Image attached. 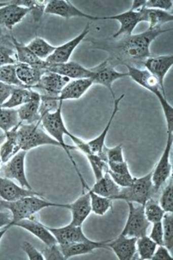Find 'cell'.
Instances as JSON below:
<instances>
[{"mask_svg":"<svg viewBox=\"0 0 173 260\" xmlns=\"http://www.w3.org/2000/svg\"><path fill=\"white\" fill-rule=\"evenodd\" d=\"M121 189V187L115 182L108 172L104 174L103 177L95 181L94 185L90 188V189L95 194L113 200L115 197L119 194Z\"/></svg>","mask_w":173,"mask_h":260,"instance_id":"f1b7e54d","label":"cell"},{"mask_svg":"<svg viewBox=\"0 0 173 260\" xmlns=\"http://www.w3.org/2000/svg\"><path fill=\"white\" fill-rule=\"evenodd\" d=\"M149 237L152 240H153L157 245H164L163 229H162V221L152 223V231H151Z\"/></svg>","mask_w":173,"mask_h":260,"instance_id":"681fc988","label":"cell"},{"mask_svg":"<svg viewBox=\"0 0 173 260\" xmlns=\"http://www.w3.org/2000/svg\"><path fill=\"white\" fill-rule=\"evenodd\" d=\"M165 186L162 189L159 204L162 207L165 213H173V180L172 177H169Z\"/></svg>","mask_w":173,"mask_h":260,"instance_id":"60d3db41","label":"cell"},{"mask_svg":"<svg viewBox=\"0 0 173 260\" xmlns=\"http://www.w3.org/2000/svg\"><path fill=\"white\" fill-rule=\"evenodd\" d=\"M68 210L71 211L72 220L70 224L77 226H82L92 213L90 196L87 190L82 192L81 196L70 204Z\"/></svg>","mask_w":173,"mask_h":260,"instance_id":"603a6c76","label":"cell"},{"mask_svg":"<svg viewBox=\"0 0 173 260\" xmlns=\"http://www.w3.org/2000/svg\"><path fill=\"white\" fill-rule=\"evenodd\" d=\"M14 56H15L14 47L12 48L8 44L0 42V67L16 64V59Z\"/></svg>","mask_w":173,"mask_h":260,"instance_id":"ee69618b","label":"cell"},{"mask_svg":"<svg viewBox=\"0 0 173 260\" xmlns=\"http://www.w3.org/2000/svg\"><path fill=\"white\" fill-rule=\"evenodd\" d=\"M128 214L126 224L123 227L121 235L127 237L138 238L147 235V231L150 226L145 214L144 205L135 206L133 203H127Z\"/></svg>","mask_w":173,"mask_h":260,"instance_id":"52a82bcc","label":"cell"},{"mask_svg":"<svg viewBox=\"0 0 173 260\" xmlns=\"http://www.w3.org/2000/svg\"><path fill=\"white\" fill-rule=\"evenodd\" d=\"M15 2L16 4L20 6L25 7L30 10V14L32 15L34 23L36 25H39L40 23L43 14L45 12L46 5L48 1H37V0H16Z\"/></svg>","mask_w":173,"mask_h":260,"instance_id":"8d00e7d4","label":"cell"},{"mask_svg":"<svg viewBox=\"0 0 173 260\" xmlns=\"http://www.w3.org/2000/svg\"><path fill=\"white\" fill-rule=\"evenodd\" d=\"M144 208L145 216L151 224L162 221L165 212L159 204L158 201L154 198H150L144 205Z\"/></svg>","mask_w":173,"mask_h":260,"instance_id":"74e56055","label":"cell"},{"mask_svg":"<svg viewBox=\"0 0 173 260\" xmlns=\"http://www.w3.org/2000/svg\"><path fill=\"white\" fill-rule=\"evenodd\" d=\"M30 13L29 8L20 6L14 1L8 2V5L0 8V26L13 30Z\"/></svg>","mask_w":173,"mask_h":260,"instance_id":"e0dca14e","label":"cell"},{"mask_svg":"<svg viewBox=\"0 0 173 260\" xmlns=\"http://www.w3.org/2000/svg\"><path fill=\"white\" fill-rule=\"evenodd\" d=\"M124 97L125 94L123 93L122 95H120L119 97L114 99V108H113L112 113H111V115L110 116L109 121H108L107 124H106V127L104 128L102 133H101L97 138L87 142V145L90 147L92 153L99 155L100 158L105 160L106 162H107V160H106L105 153H104V149H105L106 147L105 144L106 138H107L109 130L111 129V124H112L116 114L119 112L120 103H121Z\"/></svg>","mask_w":173,"mask_h":260,"instance_id":"44dd1931","label":"cell"},{"mask_svg":"<svg viewBox=\"0 0 173 260\" xmlns=\"http://www.w3.org/2000/svg\"><path fill=\"white\" fill-rule=\"evenodd\" d=\"M104 153H105L108 164L122 162L125 160L123 157L122 144L116 145V147L111 148L106 147L104 149Z\"/></svg>","mask_w":173,"mask_h":260,"instance_id":"f6af8a7d","label":"cell"},{"mask_svg":"<svg viewBox=\"0 0 173 260\" xmlns=\"http://www.w3.org/2000/svg\"><path fill=\"white\" fill-rule=\"evenodd\" d=\"M10 39H11L14 49H15L17 62L46 70L48 63L46 61L39 59L32 53V51L27 48V45H25L23 43L19 42L13 35L10 37Z\"/></svg>","mask_w":173,"mask_h":260,"instance_id":"4316f807","label":"cell"},{"mask_svg":"<svg viewBox=\"0 0 173 260\" xmlns=\"http://www.w3.org/2000/svg\"><path fill=\"white\" fill-rule=\"evenodd\" d=\"M93 172L95 181L98 180L109 170L108 162L96 154L90 153L85 155Z\"/></svg>","mask_w":173,"mask_h":260,"instance_id":"ab89813d","label":"cell"},{"mask_svg":"<svg viewBox=\"0 0 173 260\" xmlns=\"http://www.w3.org/2000/svg\"><path fill=\"white\" fill-rule=\"evenodd\" d=\"M136 238L119 234L116 239L106 242L109 249L114 251L119 260H131L136 254Z\"/></svg>","mask_w":173,"mask_h":260,"instance_id":"ffe728a7","label":"cell"},{"mask_svg":"<svg viewBox=\"0 0 173 260\" xmlns=\"http://www.w3.org/2000/svg\"><path fill=\"white\" fill-rule=\"evenodd\" d=\"M70 80H71L66 77L61 76V75L51 73V72L46 71L41 77L39 83L30 89L38 92L40 95L58 97L65 85Z\"/></svg>","mask_w":173,"mask_h":260,"instance_id":"4fadbf2b","label":"cell"},{"mask_svg":"<svg viewBox=\"0 0 173 260\" xmlns=\"http://www.w3.org/2000/svg\"><path fill=\"white\" fill-rule=\"evenodd\" d=\"M22 249L27 254V258L30 260H45L42 252L38 250L30 242H23L22 244Z\"/></svg>","mask_w":173,"mask_h":260,"instance_id":"f907efd6","label":"cell"},{"mask_svg":"<svg viewBox=\"0 0 173 260\" xmlns=\"http://www.w3.org/2000/svg\"><path fill=\"white\" fill-rule=\"evenodd\" d=\"M27 47L39 59L44 61H46L53 54L56 48L41 37L34 38L27 44Z\"/></svg>","mask_w":173,"mask_h":260,"instance_id":"d6a6232c","label":"cell"},{"mask_svg":"<svg viewBox=\"0 0 173 260\" xmlns=\"http://www.w3.org/2000/svg\"><path fill=\"white\" fill-rule=\"evenodd\" d=\"M164 246L172 252L173 249V213H165L162 220Z\"/></svg>","mask_w":173,"mask_h":260,"instance_id":"b9f144b4","label":"cell"},{"mask_svg":"<svg viewBox=\"0 0 173 260\" xmlns=\"http://www.w3.org/2000/svg\"><path fill=\"white\" fill-rule=\"evenodd\" d=\"M40 102V94L32 90L31 99L17 109L19 119L21 122L27 123V124L41 122V118L39 113Z\"/></svg>","mask_w":173,"mask_h":260,"instance_id":"484cf974","label":"cell"},{"mask_svg":"<svg viewBox=\"0 0 173 260\" xmlns=\"http://www.w3.org/2000/svg\"><path fill=\"white\" fill-rule=\"evenodd\" d=\"M2 164H3V161H2L1 158H0V168H1Z\"/></svg>","mask_w":173,"mask_h":260,"instance_id":"91938a15","label":"cell"},{"mask_svg":"<svg viewBox=\"0 0 173 260\" xmlns=\"http://www.w3.org/2000/svg\"><path fill=\"white\" fill-rule=\"evenodd\" d=\"M21 123L16 109H7L0 107V129L3 132L10 131Z\"/></svg>","mask_w":173,"mask_h":260,"instance_id":"e575fe53","label":"cell"},{"mask_svg":"<svg viewBox=\"0 0 173 260\" xmlns=\"http://www.w3.org/2000/svg\"><path fill=\"white\" fill-rule=\"evenodd\" d=\"M8 4V3H0V8H3V7H4V6H5V5H7Z\"/></svg>","mask_w":173,"mask_h":260,"instance_id":"680465c9","label":"cell"},{"mask_svg":"<svg viewBox=\"0 0 173 260\" xmlns=\"http://www.w3.org/2000/svg\"><path fill=\"white\" fill-rule=\"evenodd\" d=\"M17 135L20 150L28 152L44 145L60 147L59 143L46 133L41 122L20 123L17 129Z\"/></svg>","mask_w":173,"mask_h":260,"instance_id":"5b68a950","label":"cell"},{"mask_svg":"<svg viewBox=\"0 0 173 260\" xmlns=\"http://www.w3.org/2000/svg\"><path fill=\"white\" fill-rule=\"evenodd\" d=\"M15 126L10 131L6 132L4 134V140L0 144V158L3 164L8 161L12 157L20 151L18 147V135H17V129L18 126Z\"/></svg>","mask_w":173,"mask_h":260,"instance_id":"f546056e","label":"cell"},{"mask_svg":"<svg viewBox=\"0 0 173 260\" xmlns=\"http://www.w3.org/2000/svg\"><path fill=\"white\" fill-rule=\"evenodd\" d=\"M44 259L47 260H65L59 244H56L50 246H46L42 251Z\"/></svg>","mask_w":173,"mask_h":260,"instance_id":"7dc6e473","label":"cell"},{"mask_svg":"<svg viewBox=\"0 0 173 260\" xmlns=\"http://www.w3.org/2000/svg\"><path fill=\"white\" fill-rule=\"evenodd\" d=\"M62 105L63 102H60L57 110L56 112L46 114L41 119V123L42 124L43 127L46 130V133L50 135L53 139L56 140L59 143L60 148H62L66 155H67L68 159L73 164L75 172L78 174L79 179H80V183H81L82 191L84 192L89 187L88 184H87L86 181L84 179L82 173L80 172V169H79L78 165H77L76 161H75L73 155L70 153L71 150H77L76 147L68 145L64 141V137H70L72 133L68 131L66 125H65L62 116Z\"/></svg>","mask_w":173,"mask_h":260,"instance_id":"7a4b0ae2","label":"cell"},{"mask_svg":"<svg viewBox=\"0 0 173 260\" xmlns=\"http://www.w3.org/2000/svg\"><path fill=\"white\" fill-rule=\"evenodd\" d=\"M157 244L148 236L138 238L136 240V253L142 260H151L157 249Z\"/></svg>","mask_w":173,"mask_h":260,"instance_id":"d590c367","label":"cell"},{"mask_svg":"<svg viewBox=\"0 0 173 260\" xmlns=\"http://www.w3.org/2000/svg\"><path fill=\"white\" fill-rule=\"evenodd\" d=\"M0 82L15 87L25 88L17 76L16 64L0 67Z\"/></svg>","mask_w":173,"mask_h":260,"instance_id":"f35d334b","label":"cell"},{"mask_svg":"<svg viewBox=\"0 0 173 260\" xmlns=\"http://www.w3.org/2000/svg\"><path fill=\"white\" fill-rule=\"evenodd\" d=\"M173 144V132H167V139L160 158L152 171V181L154 189L157 192L163 186L169 177H172V164L170 153Z\"/></svg>","mask_w":173,"mask_h":260,"instance_id":"ba28073f","label":"cell"},{"mask_svg":"<svg viewBox=\"0 0 173 260\" xmlns=\"http://www.w3.org/2000/svg\"><path fill=\"white\" fill-rule=\"evenodd\" d=\"M32 90L30 88L16 87L9 99L1 107L7 109H15L21 107L31 99Z\"/></svg>","mask_w":173,"mask_h":260,"instance_id":"1f68e13d","label":"cell"},{"mask_svg":"<svg viewBox=\"0 0 173 260\" xmlns=\"http://www.w3.org/2000/svg\"><path fill=\"white\" fill-rule=\"evenodd\" d=\"M143 22L149 23V28H162L161 27L165 24L170 23L173 20L172 12L163 11L156 9H148L144 8L142 10Z\"/></svg>","mask_w":173,"mask_h":260,"instance_id":"4dcf8cb0","label":"cell"},{"mask_svg":"<svg viewBox=\"0 0 173 260\" xmlns=\"http://www.w3.org/2000/svg\"><path fill=\"white\" fill-rule=\"evenodd\" d=\"M172 65L173 56L172 54L157 56H151L143 62V67H145V70L158 80L161 88L164 91H165L164 85V78L168 73L169 70L172 68Z\"/></svg>","mask_w":173,"mask_h":260,"instance_id":"9a60e30c","label":"cell"},{"mask_svg":"<svg viewBox=\"0 0 173 260\" xmlns=\"http://www.w3.org/2000/svg\"><path fill=\"white\" fill-rule=\"evenodd\" d=\"M152 171L140 178H135L131 186L121 188L114 200H123L126 203L145 205L146 202L156 193L152 181Z\"/></svg>","mask_w":173,"mask_h":260,"instance_id":"8992f818","label":"cell"},{"mask_svg":"<svg viewBox=\"0 0 173 260\" xmlns=\"http://www.w3.org/2000/svg\"><path fill=\"white\" fill-rule=\"evenodd\" d=\"M70 204H59L48 201L45 198L30 196L14 202L0 200V209L9 210L12 214L10 227L14 223L24 220L34 218L36 214L48 208H62L68 209Z\"/></svg>","mask_w":173,"mask_h":260,"instance_id":"3957f363","label":"cell"},{"mask_svg":"<svg viewBox=\"0 0 173 260\" xmlns=\"http://www.w3.org/2000/svg\"><path fill=\"white\" fill-rule=\"evenodd\" d=\"M10 229V226H6L3 228V229H0V242H1L2 239L4 237L5 234H6L7 232H8V229Z\"/></svg>","mask_w":173,"mask_h":260,"instance_id":"6f0895ef","label":"cell"},{"mask_svg":"<svg viewBox=\"0 0 173 260\" xmlns=\"http://www.w3.org/2000/svg\"><path fill=\"white\" fill-rule=\"evenodd\" d=\"M59 246L65 260L70 259L74 256L90 254V253L93 252L96 249H109L106 245V242H96L91 239L87 242L73 243V244H66V245H59Z\"/></svg>","mask_w":173,"mask_h":260,"instance_id":"cb8c5ba5","label":"cell"},{"mask_svg":"<svg viewBox=\"0 0 173 260\" xmlns=\"http://www.w3.org/2000/svg\"><path fill=\"white\" fill-rule=\"evenodd\" d=\"M87 191L90 194L92 213L102 216L110 210L113 209V200L95 194L90 189V186L87 188Z\"/></svg>","mask_w":173,"mask_h":260,"instance_id":"836d02e7","label":"cell"},{"mask_svg":"<svg viewBox=\"0 0 173 260\" xmlns=\"http://www.w3.org/2000/svg\"><path fill=\"white\" fill-rule=\"evenodd\" d=\"M142 10L140 11H133L129 9L121 14L100 17V20H111L119 22V29L113 35V39H117L123 36H130L133 34V30H135L137 25L143 22Z\"/></svg>","mask_w":173,"mask_h":260,"instance_id":"7c38bea8","label":"cell"},{"mask_svg":"<svg viewBox=\"0 0 173 260\" xmlns=\"http://www.w3.org/2000/svg\"><path fill=\"white\" fill-rule=\"evenodd\" d=\"M30 196L44 198V195L16 184L12 179L0 177V198L7 202H14Z\"/></svg>","mask_w":173,"mask_h":260,"instance_id":"2e32d148","label":"cell"},{"mask_svg":"<svg viewBox=\"0 0 173 260\" xmlns=\"http://www.w3.org/2000/svg\"><path fill=\"white\" fill-rule=\"evenodd\" d=\"M108 166H109L108 172L114 173V174H126L131 173L126 160L119 162H109L108 164Z\"/></svg>","mask_w":173,"mask_h":260,"instance_id":"816d5d0a","label":"cell"},{"mask_svg":"<svg viewBox=\"0 0 173 260\" xmlns=\"http://www.w3.org/2000/svg\"><path fill=\"white\" fill-rule=\"evenodd\" d=\"M13 226L23 229L32 235L35 236L39 240L44 243L46 246H50L57 244L56 239L46 225L37 221L34 218L24 219L14 223Z\"/></svg>","mask_w":173,"mask_h":260,"instance_id":"7402d4cb","label":"cell"},{"mask_svg":"<svg viewBox=\"0 0 173 260\" xmlns=\"http://www.w3.org/2000/svg\"><path fill=\"white\" fill-rule=\"evenodd\" d=\"M44 13L46 14L56 15L65 19L83 18L93 21L100 20V17L87 14L76 8L71 2L66 0L48 1Z\"/></svg>","mask_w":173,"mask_h":260,"instance_id":"8fae6325","label":"cell"},{"mask_svg":"<svg viewBox=\"0 0 173 260\" xmlns=\"http://www.w3.org/2000/svg\"><path fill=\"white\" fill-rule=\"evenodd\" d=\"M51 234L54 235L57 244L59 245H66L73 243L87 242L90 239L84 234L82 226L68 224L65 226L59 228L49 227L46 225Z\"/></svg>","mask_w":173,"mask_h":260,"instance_id":"d6986e66","label":"cell"},{"mask_svg":"<svg viewBox=\"0 0 173 260\" xmlns=\"http://www.w3.org/2000/svg\"><path fill=\"white\" fill-rule=\"evenodd\" d=\"M47 71L42 68H34L22 63H16L18 78L25 88H32L40 81L41 77Z\"/></svg>","mask_w":173,"mask_h":260,"instance_id":"83f0119b","label":"cell"},{"mask_svg":"<svg viewBox=\"0 0 173 260\" xmlns=\"http://www.w3.org/2000/svg\"><path fill=\"white\" fill-rule=\"evenodd\" d=\"M27 152L20 150L0 168L3 177L15 180L23 187L32 190L25 174V158Z\"/></svg>","mask_w":173,"mask_h":260,"instance_id":"9c48e42d","label":"cell"},{"mask_svg":"<svg viewBox=\"0 0 173 260\" xmlns=\"http://www.w3.org/2000/svg\"><path fill=\"white\" fill-rule=\"evenodd\" d=\"M15 88L13 85L0 82V107L8 101Z\"/></svg>","mask_w":173,"mask_h":260,"instance_id":"f5cc1de1","label":"cell"},{"mask_svg":"<svg viewBox=\"0 0 173 260\" xmlns=\"http://www.w3.org/2000/svg\"><path fill=\"white\" fill-rule=\"evenodd\" d=\"M173 3L172 0H146L145 8L148 9L163 10L172 12Z\"/></svg>","mask_w":173,"mask_h":260,"instance_id":"bcb514c9","label":"cell"},{"mask_svg":"<svg viewBox=\"0 0 173 260\" xmlns=\"http://www.w3.org/2000/svg\"><path fill=\"white\" fill-rule=\"evenodd\" d=\"M109 172L110 176L114 179L115 182L120 186V187H128L133 184V181L135 180L134 177H133L131 173L126 174H117L114 173Z\"/></svg>","mask_w":173,"mask_h":260,"instance_id":"c3c4849f","label":"cell"},{"mask_svg":"<svg viewBox=\"0 0 173 260\" xmlns=\"http://www.w3.org/2000/svg\"><path fill=\"white\" fill-rule=\"evenodd\" d=\"M172 29L148 28L140 34L123 36L117 39H86L92 49L109 53L108 60L114 67L119 64L131 65L142 68L143 62L151 55L152 43Z\"/></svg>","mask_w":173,"mask_h":260,"instance_id":"6da1fadb","label":"cell"},{"mask_svg":"<svg viewBox=\"0 0 173 260\" xmlns=\"http://www.w3.org/2000/svg\"><path fill=\"white\" fill-rule=\"evenodd\" d=\"M152 260H172L171 252L167 247L164 245L157 246V249L154 253Z\"/></svg>","mask_w":173,"mask_h":260,"instance_id":"db71d44e","label":"cell"},{"mask_svg":"<svg viewBox=\"0 0 173 260\" xmlns=\"http://www.w3.org/2000/svg\"><path fill=\"white\" fill-rule=\"evenodd\" d=\"M90 31V25L88 23L78 37L74 38L73 39L68 41L62 45L56 47L53 54L46 59V62L50 64L67 62L70 61L74 51L77 49L80 44H81L82 42L86 39L87 36L88 35Z\"/></svg>","mask_w":173,"mask_h":260,"instance_id":"5bb4252c","label":"cell"},{"mask_svg":"<svg viewBox=\"0 0 173 260\" xmlns=\"http://www.w3.org/2000/svg\"><path fill=\"white\" fill-rule=\"evenodd\" d=\"M47 71L66 77L70 80L91 78L92 72L75 61H68L61 64H48Z\"/></svg>","mask_w":173,"mask_h":260,"instance_id":"ac0fdd59","label":"cell"},{"mask_svg":"<svg viewBox=\"0 0 173 260\" xmlns=\"http://www.w3.org/2000/svg\"><path fill=\"white\" fill-rule=\"evenodd\" d=\"M12 222V214L9 210L0 209V229L6 226L10 227V223Z\"/></svg>","mask_w":173,"mask_h":260,"instance_id":"11a10c76","label":"cell"},{"mask_svg":"<svg viewBox=\"0 0 173 260\" xmlns=\"http://www.w3.org/2000/svg\"><path fill=\"white\" fill-rule=\"evenodd\" d=\"M145 2L146 0H133L132 5L130 9L133 11H140L142 8H145Z\"/></svg>","mask_w":173,"mask_h":260,"instance_id":"9f6ffc18","label":"cell"},{"mask_svg":"<svg viewBox=\"0 0 173 260\" xmlns=\"http://www.w3.org/2000/svg\"><path fill=\"white\" fill-rule=\"evenodd\" d=\"M92 77L91 79L93 84L100 85L105 87L112 95L113 99H116L113 85L116 80L123 79L128 77V73H120L111 64L108 59L97 65L95 68H91Z\"/></svg>","mask_w":173,"mask_h":260,"instance_id":"30bf717a","label":"cell"},{"mask_svg":"<svg viewBox=\"0 0 173 260\" xmlns=\"http://www.w3.org/2000/svg\"><path fill=\"white\" fill-rule=\"evenodd\" d=\"M128 69V77L142 88L155 95L160 102L168 131H173V109L166 99L165 91L161 88L158 80L147 70L131 65H125Z\"/></svg>","mask_w":173,"mask_h":260,"instance_id":"277c9868","label":"cell"},{"mask_svg":"<svg viewBox=\"0 0 173 260\" xmlns=\"http://www.w3.org/2000/svg\"><path fill=\"white\" fill-rule=\"evenodd\" d=\"M91 78L70 80L58 96L59 102L67 100H78L87 93L92 85Z\"/></svg>","mask_w":173,"mask_h":260,"instance_id":"d4e9b609","label":"cell"},{"mask_svg":"<svg viewBox=\"0 0 173 260\" xmlns=\"http://www.w3.org/2000/svg\"><path fill=\"white\" fill-rule=\"evenodd\" d=\"M40 95L39 113H40L41 118L42 119V117H44L46 114L56 112L59 108L60 102L58 101V97L46 95Z\"/></svg>","mask_w":173,"mask_h":260,"instance_id":"7bdbcfd3","label":"cell"}]
</instances>
